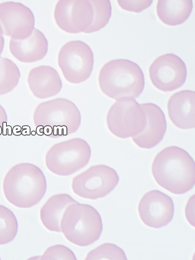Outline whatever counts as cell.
Returning <instances> with one entry per match:
<instances>
[{
    "instance_id": "obj_19",
    "label": "cell",
    "mask_w": 195,
    "mask_h": 260,
    "mask_svg": "<svg viewBox=\"0 0 195 260\" xmlns=\"http://www.w3.org/2000/svg\"><path fill=\"white\" fill-rule=\"evenodd\" d=\"M192 9L191 0H158L156 7L159 20L169 26L183 24L190 17Z\"/></svg>"
},
{
    "instance_id": "obj_9",
    "label": "cell",
    "mask_w": 195,
    "mask_h": 260,
    "mask_svg": "<svg viewBox=\"0 0 195 260\" xmlns=\"http://www.w3.org/2000/svg\"><path fill=\"white\" fill-rule=\"evenodd\" d=\"M119 180L117 173L110 167L96 165L74 177L72 188L79 197L94 200L110 193Z\"/></svg>"
},
{
    "instance_id": "obj_13",
    "label": "cell",
    "mask_w": 195,
    "mask_h": 260,
    "mask_svg": "<svg viewBox=\"0 0 195 260\" xmlns=\"http://www.w3.org/2000/svg\"><path fill=\"white\" fill-rule=\"evenodd\" d=\"M138 210L141 221L146 226L160 229L171 222L175 207L170 196L158 190H152L143 196Z\"/></svg>"
},
{
    "instance_id": "obj_20",
    "label": "cell",
    "mask_w": 195,
    "mask_h": 260,
    "mask_svg": "<svg viewBox=\"0 0 195 260\" xmlns=\"http://www.w3.org/2000/svg\"><path fill=\"white\" fill-rule=\"evenodd\" d=\"M20 77L19 69L13 61L0 57V95L13 90L18 85Z\"/></svg>"
},
{
    "instance_id": "obj_29",
    "label": "cell",
    "mask_w": 195,
    "mask_h": 260,
    "mask_svg": "<svg viewBox=\"0 0 195 260\" xmlns=\"http://www.w3.org/2000/svg\"><path fill=\"white\" fill-rule=\"evenodd\" d=\"M0 259H1V258H0Z\"/></svg>"
},
{
    "instance_id": "obj_5",
    "label": "cell",
    "mask_w": 195,
    "mask_h": 260,
    "mask_svg": "<svg viewBox=\"0 0 195 260\" xmlns=\"http://www.w3.org/2000/svg\"><path fill=\"white\" fill-rule=\"evenodd\" d=\"M60 228L69 241L85 247L100 238L103 223L99 212L93 207L77 202L69 206L63 213Z\"/></svg>"
},
{
    "instance_id": "obj_27",
    "label": "cell",
    "mask_w": 195,
    "mask_h": 260,
    "mask_svg": "<svg viewBox=\"0 0 195 260\" xmlns=\"http://www.w3.org/2000/svg\"><path fill=\"white\" fill-rule=\"evenodd\" d=\"M8 122V115L5 109L0 105V135L2 134L4 127Z\"/></svg>"
},
{
    "instance_id": "obj_12",
    "label": "cell",
    "mask_w": 195,
    "mask_h": 260,
    "mask_svg": "<svg viewBox=\"0 0 195 260\" xmlns=\"http://www.w3.org/2000/svg\"><path fill=\"white\" fill-rule=\"evenodd\" d=\"M34 28L35 17L25 5L15 2L0 4V30L3 36L24 40L31 36Z\"/></svg>"
},
{
    "instance_id": "obj_17",
    "label": "cell",
    "mask_w": 195,
    "mask_h": 260,
    "mask_svg": "<svg viewBox=\"0 0 195 260\" xmlns=\"http://www.w3.org/2000/svg\"><path fill=\"white\" fill-rule=\"evenodd\" d=\"M27 83L33 95L41 100L58 94L62 86L58 72L46 66L32 69L28 75Z\"/></svg>"
},
{
    "instance_id": "obj_22",
    "label": "cell",
    "mask_w": 195,
    "mask_h": 260,
    "mask_svg": "<svg viewBox=\"0 0 195 260\" xmlns=\"http://www.w3.org/2000/svg\"><path fill=\"white\" fill-rule=\"evenodd\" d=\"M94 10L92 23L84 33L99 31L108 24L112 15V6L109 0H90Z\"/></svg>"
},
{
    "instance_id": "obj_10",
    "label": "cell",
    "mask_w": 195,
    "mask_h": 260,
    "mask_svg": "<svg viewBox=\"0 0 195 260\" xmlns=\"http://www.w3.org/2000/svg\"><path fill=\"white\" fill-rule=\"evenodd\" d=\"M152 83L164 92L179 89L185 84L187 78L186 66L180 57L166 54L157 57L149 68Z\"/></svg>"
},
{
    "instance_id": "obj_15",
    "label": "cell",
    "mask_w": 195,
    "mask_h": 260,
    "mask_svg": "<svg viewBox=\"0 0 195 260\" xmlns=\"http://www.w3.org/2000/svg\"><path fill=\"white\" fill-rule=\"evenodd\" d=\"M170 119L177 128L193 129L195 127V92L185 90L176 92L168 101Z\"/></svg>"
},
{
    "instance_id": "obj_21",
    "label": "cell",
    "mask_w": 195,
    "mask_h": 260,
    "mask_svg": "<svg viewBox=\"0 0 195 260\" xmlns=\"http://www.w3.org/2000/svg\"><path fill=\"white\" fill-rule=\"evenodd\" d=\"M18 223L14 213L0 205V245L10 243L16 238Z\"/></svg>"
},
{
    "instance_id": "obj_2",
    "label": "cell",
    "mask_w": 195,
    "mask_h": 260,
    "mask_svg": "<svg viewBox=\"0 0 195 260\" xmlns=\"http://www.w3.org/2000/svg\"><path fill=\"white\" fill-rule=\"evenodd\" d=\"M47 189L44 173L36 165H16L9 170L3 182L6 199L14 206L28 209L37 205Z\"/></svg>"
},
{
    "instance_id": "obj_18",
    "label": "cell",
    "mask_w": 195,
    "mask_h": 260,
    "mask_svg": "<svg viewBox=\"0 0 195 260\" xmlns=\"http://www.w3.org/2000/svg\"><path fill=\"white\" fill-rule=\"evenodd\" d=\"M71 196L61 193L51 196L40 211V217L44 226L50 231L61 233V218L67 208L77 203Z\"/></svg>"
},
{
    "instance_id": "obj_8",
    "label": "cell",
    "mask_w": 195,
    "mask_h": 260,
    "mask_svg": "<svg viewBox=\"0 0 195 260\" xmlns=\"http://www.w3.org/2000/svg\"><path fill=\"white\" fill-rule=\"evenodd\" d=\"M58 62L68 82L79 84L90 77L94 66V55L88 45L75 40L62 46Z\"/></svg>"
},
{
    "instance_id": "obj_3",
    "label": "cell",
    "mask_w": 195,
    "mask_h": 260,
    "mask_svg": "<svg viewBox=\"0 0 195 260\" xmlns=\"http://www.w3.org/2000/svg\"><path fill=\"white\" fill-rule=\"evenodd\" d=\"M99 84L103 93L117 101L136 99L145 88L144 74L137 63L127 59L108 61L101 69Z\"/></svg>"
},
{
    "instance_id": "obj_25",
    "label": "cell",
    "mask_w": 195,
    "mask_h": 260,
    "mask_svg": "<svg viewBox=\"0 0 195 260\" xmlns=\"http://www.w3.org/2000/svg\"><path fill=\"white\" fill-rule=\"evenodd\" d=\"M119 7L122 9L139 13L142 12L150 7L153 3L152 0H145V1H127V0H118Z\"/></svg>"
},
{
    "instance_id": "obj_26",
    "label": "cell",
    "mask_w": 195,
    "mask_h": 260,
    "mask_svg": "<svg viewBox=\"0 0 195 260\" xmlns=\"http://www.w3.org/2000/svg\"><path fill=\"white\" fill-rule=\"evenodd\" d=\"M194 194L189 199L185 209L186 217L190 223L194 226Z\"/></svg>"
},
{
    "instance_id": "obj_23",
    "label": "cell",
    "mask_w": 195,
    "mask_h": 260,
    "mask_svg": "<svg viewBox=\"0 0 195 260\" xmlns=\"http://www.w3.org/2000/svg\"><path fill=\"white\" fill-rule=\"evenodd\" d=\"M122 248L110 244H103L90 251L85 259H127Z\"/></svg>"
},
{
    "instance_id": "obj_11",
    "label": "cell",
    "mask_w": 195,
    "mask_h": 260,
    "mask_svg": "<svg viewBox=\"0 0 195 260\" xmlns=\"http://www.w3.org/2000/svg\"><path fill=\"white\" fill-rule=\"evenodd\" d=\"M54 19L61 29L70 34L84 32L93 22L94 10L88 0H61L56 4Z\"/></svg>"
},
{
    "instance_id": "obj_24",
    "label": "cell",
    "mask_w": 195,
    "mask_h": 260,
    "mask_svg": "<svg viewBox=\"0 0 195 260\" xmlns=\"http://www.w3.org/2000/svg\"><path fill=\"white\" fill-rule=\"evenodd\" d=\"M40 259H74L77 257L70 248L62 245L50 246L45 251Z\"/></svg>"
},
{
    "instance_id": "obj_16",
    "label": "cell",
    "mask_w": 195,
    "mask_h": 260,
    "mask_svg": "<svg viewBox=\"0 0 195 260\" xmlns=\"http://www.w3.org/2000/svg\"><path fill=\"white\" fill-rule=\"evenodd\" d=\"M9 49L16 59L24 63L41 60L48 53V42L43 33L34 28L31 36L24 40L10 39Z\"/></svg>"
},
{
    "instance_id": "obj_14",
    "label": "cell",
    "mask_w": 195,
    "mask_h": 260,
    "mask_svg": "<svg viewBox=\"0 0 195 260\" xmlns=\"http://www.w3.org/2000/svg\"><path fill=\"white\" fill-rule=\"evenodd\" d=\"M146 115V125L140 134L133 137L137 146L151 149L162 141L167 129L164 113L153 103L141 104Z\"/></svg>"
},
{
    "instance_id": "obj_28",
    "label": "cell",
    "mask_w": 195,
    "mask_h": 260,
    "mask_svg": "<svg viewBox=\"0 0 195 260\" xmlns=\"http://www.w3.org/2000/svg\"><path fill=\"white\" fill-rule=\"evenodd\" d=\"M5 40L4 36H3L2 32L0 30V57L3 53V51L4 48Z\"/></svg>"
},
{
    "instance_id": "obj_1",
    "label": "cell",
    "mask_w": 195,
    "mask_h": 260,
    "mask_svg": "<svg viewBox=\"0 0 195 260\" xmlns=\"http://www.w3.org/2000/svg\"><path fill=\"white\" fill-rule=\"evenodd\" d=\"M154 180L160 187L175 194H184L195 184V164L191 156L180 147L160 151L152 165Z\"/></svg>"
},
{
    "instance_id": "obj_4",
    "label": "cell",
    "mask_w": 195,
    "mask_h": 260,
    "mask_svg": "<svg viewBox=\"0 0 195 260\" xmlns=\"http://www.w3.org/2000/svg\"><path fill=\"white\" fill-rule=\"evenodd\" d=\"M33 120L44 135L59 138L78 130L81 114L75 104L64 98H57L40 103L34 112Z\"/></svg>"
},
{
    "instance_id": "obj_7",
    "label": "cell",
    "mask_w": 195,
    "mask_h": 260,
    "mask_svg": "<svg viewBox=\"0 0 195 260\" xmlns=\"http://www.w3.org/2000/svg\"><path fill=\"white\" fill-rule=\"evenodd\" d=\"M108 129L122 139L140 134L146 125V115L140 104L133 98H124L113 104L107 114Z\"/></svg>"
},
{
    "instance_id": "obj_6",
    "label": "cell",
    "mask_w": 195,
    "mask_h": 260,
    "mask_svg": "<svg viewBox=\"0 0 195 260\" xmlns=\"http://www.w3.org/2000/svg\"><path fill=\"white\" fill-rule=\"evenodd\" d=\"M88 143L81 138L54 144L45 156V164L48 170L60 176L74 174L87 166L91 157Z\"/></svg>"
}]
</instances>
